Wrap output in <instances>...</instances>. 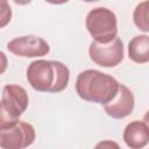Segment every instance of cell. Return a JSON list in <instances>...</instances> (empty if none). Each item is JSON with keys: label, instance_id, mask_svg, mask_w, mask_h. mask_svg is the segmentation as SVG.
<instances>
[{"label": "cell", "instance_id": "6da1fadb", "mask_svg": "<svg viewBox=\"0 0 149 149\" xmlns=\"http://www.w3.org/2000/svg\"><path fill=\"white\" fill-rule=\"evenodd\" d=\"M27 80L38 92L58 93L66 88L70 70L58 61L36 59L27 68Z\"/></svg>", "mask_w": 149, "mask_h": 149}, {"label": "cell", "instance_id": "7a4b0ae2", "mask_svg": "<svg viewBox=\"0 0 149 149\" xmlns=\"http://www.w3.org/2000/svg\"><path fill=\"white\" fill-rule=\"evenodd\" d=\"M119 86L120 84L114 77L94 69L80 72L76 80V92L83 100L101 105L115 98Z\"/></svg>", "mask_w": 149, "mask_h": 149}, {"label": "cell", "instance_id": "3957f363", "mask_svg": "<svg viewBox=\"0 0 149 149\" xmlns=\"http://www.w3.org/2000/svg\"><path fill=\"white\" fill-rule=\"evenodd\" d=\"M29 104L27 91L16 84H8L2 88L0 128L8 127L19 121Z\"/></svg>", "mask_w": 149, "mask_h": 149}, {"label": "cell", "instance_id": "277c9868", "mask_svg": "<svg viewBox=\"0 0 149 149\" xmlns=\"http://www.w3.org/2000/svg\"><path fill=\"white\" fill-rule=\"evenodd\" d=\"M86 28L98 43H109L118 35V20L114 12L106 7H95L86 16Z\"/></svg>", "mask_w": 149, "mask_h": 149}, {"label": "cell", "instance_id": "5b68a950", "mask_svg": "<svg viewBox=\"0 0 149 149\" xmlns=\"http://www.w3.org/2000/svg\"><path fill=\"white\" fill-rule=\"evenodd\" d=\"M36 134L34 127L26 121H17L0 128V147L3 149H22L31 146Z\"/></svg>", "mask_w": 149, "mask_h": 149}, {"label": "cell", "instance_id": "8992f818", "mask_svg": "<svg viewBox=\"0 0 149 149\" xmlns=\"http://www.w3.org/2000/svg\"><path fill=\"white\" fill-rule=\"evenodd\" d=\"M90 58L99 66L114 68L123 59L125 48L121 38L118 36L109 43H98L93 41L88 48Z\"/></svg>", "mask_w": 149, "mask_h": 149}, {"label": "cell", "instance_id": "52a82bcc", "mask_svg": "<svg viewBox=\"0 0 149 149\" xmlns=\"http://www.w3.org/2000/svg\"><path fill=\"white\" fill-rule=\"evenodd\" d=\"M7 49L20 57H42L49 54L50 47L47 41L38 36H20L7 43Z\"/></svg>", "mask_w": 149, "mask_h": 149}, {"label": "cell", "instance_id": "ba28073f", "mask_svg": "<svg viewBox=\"0 0 149 149\" xmlns=\"http://www.w3.org/2000/svg\"><path fill=\"white\" fill-rule=\"evenodd\" d=\"M134 106L135 99L133 92L126 85L120 84L118 94L112 101L104 105V109L113 119H123L133 112Z\"/></svg>", "mask_w": 149, "mask_h": 149}, {"label": "cell", "instance_id": "9c48e42d", "mask_svg": "<svg viewBox=\"0 0 149 149\" xmlns=\"http://www.w3.org/2000/svg\"><path fill=\"white\" fill-rule=\"evenodd\" d=\"M123 141L132 149L144 148L149 143V128L144 121L134 120L123 130Z\"/></svg>", "mask_w": 149, "mask_h": 149}, {"label": "cell", "instance_id": "30bf717a", "mask_svg": "<svg viewBox=\"0 0 149 149\" xmlns=\"http://www.w3.org/2000/svg\"><path fill=\"white\" fill-rule=\"evenodd\" d=\"M128 57L137 64L149 62V36L137 35L128 43Z\"/></svg>", "mask_w": 149, "mask_h": 149}, {"label": "cell", "instance_id": "8fae6325", "mask_svg": "<svg viewBox=\"0 0 149 149\" xmlns=\"http://www.w3.org/2000/svg\"><path fill=\"white\" fill-rule=\"evenodd\" d=\"M133 21L140 30L149 33V0H144L135 7Z\"/></svg>", "mask_w": 149, "mask_h": 149}, {"label": "cell", "instance_id": "7c38bea8", "mask_svg": "<svg viewBox=\"0 0 149 149\" xmlns=\"http://www.w3.org/2000/svg\"><path fill=\"white\" fill-rule=\"evenodd\" d=\"M45 1L49 3H52V5H62V3L68 2L69 0H45Z\"/></svg>", "mask_w": 149, "mask_h": 149}, {"label": "cell", "instance_id": "4fadbf2b", "mask_svg": "<svg viewBox=\"0 0 149 149\" xmlns=\"http://www.w3.org/2000/svg\"><path fill=\"white\" fill-rule=\"evenodd\" d=\"M16 5H21V6H24V5H28L31 2V0H13Z\"/></svg>", "mask_w": 149, "mask_h": 149}, {"label": "cell", "instance_id": "5bb4252c", "mask_svg": "<svg viewBox=\"0 0 149 149\" xmlns=\"http://www.w3.org/2000/svg\"><path fill=\"white\" fill-rule=\"evenodd\" d=\"M143 121L146 122V125H147L148 128H149V111H147V113L144 114V116H143Z\"/></svg>", "mask_w": 149, "mask_h": 149}, {"label": "cell", "instance_id": "9a60e30c", "mask_svg": "<svg viewBox=\"0 0 149 149\" xmlns=\"http://www.w3.org/2000/svg\"><path fill=\"white\" fill-rule=\"evenodd\" d=\"M85 2H95V1H99V0H83Z\"/></svg>", "mask_w": 149, "mask_h": 149}]
</instances>
